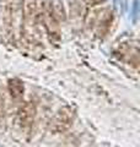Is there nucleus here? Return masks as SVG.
<instances>
[{
  "label": "nucleus",
  "instance_id": "nucleus-2",
  "mask_svg": "<svg viewBox=\"0 0 140 147\" xmlns=\"http://www.w3.org/2000/svg\"><path fill=\"white\" fill-rule=\"evenodd\" d=\"M74 119H75V109L73 107L65 105L60 108L50 120V131H53L54 134H62L68 131L73 125Z\"/></svg>",
  "mask_w": 140,
  "mask_h": 147
},
{
  "label": "nucleus",
  "instance_id": "nucleus-8",
  "mask_svg": "<svg viewBox=\"0 0 140 147\" xmlns=\"http://www.w3.org/2000/svg\"><path fill=\"white\" fill-rule=\"evenodd\" d=\"M105 0H84V3L87 4L88 6H96V5H100L102 4Z\"/></svg>",
  "mask_w": 140,
  "mask_h": 147
},
{
  "label": "nucleus",
  "instance_id": "nucleus-5",
  "mask_svg": "<svg viewBox=\"0 0 140 147\" xmlns=\"http://www.w3.org/2000/svg\"><path fill=\"white\" fill-rule=\"evenodd\" d=\"M37 4L36 0H23V16H25L26 25L33 27L37 18Z\"/></svg>",
  "mask_w": 140,
  "mask_h": 147
},
{
  "label": "nucleus",
  "instance_id": "nucleus-3",
  "mask_svg": "<svg viewBox=\"0 0 140 147\" xmlns=\"http://www.w3.org/2000/svg\"><path fill=\"white\" fill-rule=\"evenodd\" d=\"M96 13L97 15L93 17L92 21L96 30V34L99 37H105L109 32L112 24H113V12L109 9H103Z\"/></svg>",
  "mask_w": 140,
  "mask_h": 147
},
{
  "label": "nucleus",
  "instance_id": "nucleus-7",
  "mask_svg": "<svg viewBox=\"0 0 140 147\" xmlns=\"http://www.w3.org/2000/svg\"><path fill=\"white\" fill-rule=\"evenodd\" d=\"M0 6H1L3 20L5 22L6 28H11L14 17V0H0Z\"/></svg>",
  "mask_w": 140,
  "mask_h": 147
},
{
  "label": "nucleus",
  "instance_id": "nucleus-4",
  "mask_svg": "<svg viewBox=\"0 0 140 147\" xmlns=\"http://www.w3.org/2000/svg\"><path fill=\"white\" fill-rule=\"evenodd\" d=\"M36 118V105L32 102H27L18 109L17 119L22 127H29L35 121Z\"/></svg>",
  "mask_w": 140,
  "mask_h": 147
},
{
  "label": "nucleus",
  "instance_id": "nucleus-6",
  "mask_svg": "<svg viewBox=\"0 0 140 147\" xmlns=\"http://www.w3.org/2000/svg\"><path fill=\"white\" fill-rule=\"evenodd\" d=\"M7 90H9V93H10L11 98L18 100L23 97V93H25V85H23V82L20 79L15 77V79L9 80Z\"/></svg>",
  "mask_w": 140,
  "mask_h": 147
},
{
  "label": "nucleus",
  "instance_id": "nucleus-1",
  "mask_svg": "<svg viewBox=\"0 0 140 147\" xmlns=\"http://www.w3.org/2000/svg\"><path fill=\"white\" fill-rule=\"evenodd\" d=\"M39 17L41 20H43V24L47 30V33L49 36V39L53 40V42H59L60 38H62V32H60V25H59L58 17L54 13L52 3L49 1L44 3Z\"/></svg>",
  "mask_w": 140,
  "mask_h": 147
}]
</instances>
